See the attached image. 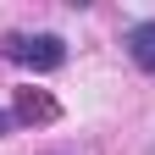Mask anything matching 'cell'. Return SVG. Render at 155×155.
<instances>
[{"mask_svg":"<svg viewBox=\"0 0 155 155\" xmlns=\"http://www.w3.org/2000/svg\"><path fill=\"white\" fill-rule=\"evenodd\" d=\"M6 55L22 61V67H33V72H55V67L67 61V45L55 33H11L6 39Z\"/></svg>","mask_w":155,"mask_h":155,"instance_id":"cell-1","label":"cell"},{"mask_svg":"<svg viewBox=\"0 0 155 155\" xmlns=\"http://www.w3.org/2000/svg\"><path fill=\"white\" fill-rule=\"evenodd\" d=\"M127 50H133V61H139L144 72H155V22H139L127 33Z\"/></svg>","mask_w":155,"mask_h":155,"instance_id":"cell-2","label":"cell"},{"mask_svg":"<svg viewBox=\"0 0 155 155\" xmlns=\"http://www.w3.org/2000/svg\"><path fill=\"white\" fill-rule=\"evenodd\" d=\"M17 116H28V122H50V116H55V100H50V94H33V89H17Z\"/></svg>","mask_w":155,"mask_h":155,"instance_id":"cell-3","label":"cell"},{"mask_svg":"<svg viewBox=\"0 0 155 155\" xmlns=\"http://www.w3.org/2000/svg\"><path fill=\"white\" fill-rule=\"evenodd\" d=\"M11 127H17V111H0V139H6Z\"/></svg>","mask_w":155,"mask_h":155,"instance_id":"cell-4","label":"cell"}]
</instances>
